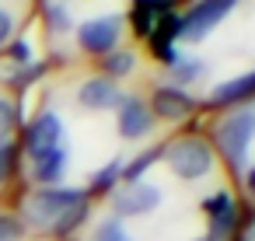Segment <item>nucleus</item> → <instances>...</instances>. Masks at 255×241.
I'll list each match as a JSON object with an SVG mask.
<instances>
[{
  "mask_svg": "<svg viewBox=\"0 0 255 241\" xmlns=\"http://www.w3.org/2000/svg\"><path fill=\"white\" fill-rule=\"evenodd\" d=\"M91 210V196L84 192V185H42V189H28L21 196V220L25 227L46 231L53 238H70Z\"/></svg>",
  "mask_w": 255,
  "mask_h": 241,
  "instance_id": "1",
  "label": "nucleus"
},
{
  "mask_svg": "<svg viewBox=\"0 0 255 241\" xmlns=\"http://www.w3.org/2000/svg\"><path fill=\"white\" fill-rule=\"evenodd\" d=\"M255 143V105H238L231 109L213 133V154L234 171L241 175L248 168V154Z\"/></svg>",
  "mask_w": 255,
  "mask_h": 241,
  "instance_id": "2",
  "label": "nucleus"
},
{
  "mask_svg": "<svg viewBox=\"0 0 255 241\" xmlns=\"http://www.w3.org/2000/svg\"><path fill=\"white\" fill-rule=\"evenodd\" d=\"M164 164L171 168L175 178L182 182H203L217 171V154H213V143L199 133H185V136H175L171 143H164Z\"/></svg>",
  "mask_w": 255,
  "mask_h": 241,
  "instance_id": "3",
  "label": "nucleus"
},
{
  "mask_svg": "<svg viewBox=\"0 0 255 241\" xmlns=\"http://www.w3.org/2000/svg\"><path fill=\"white\" fill-rule=\"evenodd\" d=\"M109 199H112V217H119L126 224L133 217L157 213L161 203H164V189L157 182H147V178H140V182H119L109 192Z\"/></svg>",
  "mask_w": 255,
  "mask_h": 241,
  "instance_id": "4",
  "label": "nucleus"
},
{
  "mask_svg": "<svg viewBox=\"0 0 255 241\" xmlns=\"http://www.w3.org/2000/svg\"><path fill=\"white\" fill-rule=\"evenodd\" d=\"M123 32H126V18L109 11V14H98V18H88L77 25V46L84 56H109L119 49L123 42Z\"/></svg>",
  "mask_w": 255,
  "mask_h": 241,
  "instance_id": "5",
  "label": "nucleus"
},
{
  "mask_svg": "<svg viewBox=\"0 0 255 241\" xmlns=\"http://www.w3.org/2000/svg\"><path fill=\"white\" fill-rule=\"evenodd\" d=\"M238 4H241V0H196V4L182 14L178 39H182V42H189V46H196V42L210 39V35L227 21V14H231Z\"/></svg>",
  "mask_w": 255,
  "mask_h": 241,
  "instance_id": "6",
  "label": "nucleus"
},
{
  "mask_svg": "<svg viewBox=\"0 0 255 241\" xmlns=\"http://www.w3.org/2000/svg\"><path fill=\"white\" fill-rule=\"evenodd\" d=\"M21 154L32 161V157H39L42 150H53V147H60V143H67V122H63V116L56 112V109H42V112H35L32 119H28V126L21 129Z\"/></svg>",
  "mask_w": 255,
  "mask_h": 241,
  "instance_id": "7",
  "label": "nucleus"
},
{
  "mask_svg": "<svg viewBox=\"0 0 255 241\" xmlns=\"http://www.w3.org/2000/svg\"><path fill=\"white\" fill-rule=\"evenodd\" d=\"M206 210V234L203 241H238L241 231V206L227 189H217L213 196L203 199Z\"/></svg>",
  "mask_w": 255,
  "mask_h": 241,
  "instance_id": "8",
  "label": "nucleus"
},
{
  "mask_svg": "<svg viewBox=\"0 0 255 241\" xmlns=\"http://www.w3.org/2000/svg\"><path fill=\"white\" fill-rule=\"evenodd\" d=\"M154 122H157V119L150 116V109H147L143 98L123 95V102H119V109H116V133H119V140L140 143V140H147V136L154 133Z\"/></svg>",
  "mask_w": 255,
  "mask_h": 241,
  "instance_id": "9",
  "label": "nucleus"
},
{
  "mask_svg": "<svg viewBox=\"0 0 255 241\" xmlns=\"http://www.w3.org/2000/svg\"><path fill=\"white\" fill-rule=\"evenodd\" d=\"M147 109H150V116L161 119V122H185V119L196 112V98H192L185 88L161 84V88H154Z\"/></svg>",
  "mask_w": 255,
  "mask_h": 241,
  "instance_id": "10",
  "label": "nucleus"
},
{
  "mask_svg": "<svg viewBox=\"0 0 255 241\" xmlns=\"http://www.w3.org/2000/svg\"><path fill=\"white\" fill-rule=\"evenodd\" d=\"M67 168H70V150H67V143H60V147L42 150L39 157L28 161V182H32V189H42V185H63Z\"/></svg>",
  "mask_w": 255,
  "mask_h": 241,
  "instance_id": "11",
  "label": "nucleus"
},
{
  "mask_svg": "<svg viewBox=\"0 0 255 241\" xmlns=\"http://www.w3.org/2000/svg\"><path fill=\"white\" fill-rule=\"evenodd\" d=\"M119 102H123L119 84L109 81V77H102V74H98V77H88V81L77 84V105L88 109V112H116Z\"/></svg>",
  "mask_w": 255,
  "mask_h": 241,
  "instance_id": "12",
  "label": "nucleus"
},
{
  "mask_svg": "<svg viewBox=\"0 0 255 241\" xmlns=\"http://www.w3.org/2000/svg\"><path fill=\"white\" fill-rule=\"evenodd\" d=\"M252 98H255V70L238 74V77H227V81H220V84L210 91V105H217V109L248 105Z\"/></svg>",
  "mask_w": 255,
  "mask_h": 241,
  "instance_id": "13",
  "label": "nucleus"
},
{
  "mask_svg": "<svg viewBox=\"0 0 255 241\" xmlns=\"http://www.w3.org/2000/svg\"><path fill=\"white\" fill-rule=\"evenodd\" d=\"M123 182V157H112L109 164H102L91 178H88V185H84V192L95 199V196H109L116 185Z\"/></svg>",
  "mask_w": 255,
  "mask_h": 241,
  "instance_id": "14",
  "label": "nucleus"
},
{
  "mask_svg": "<svg viewBox=\"0 0 255 241\" xmlns=\"http://www.w3.org/2000/svg\"><path fill=\"white\" fill-rule=\"evenodd\" d=\"M136 70V53L133 49H116V53H109V56H102V77H109V81H123V77H129Z\"/></svg>",
  "mask_w": 255,
  "mask_h": 241,
  "instance_id": "15",
  "label": "nucleus"
},
{
  "mask_svg": "<svg viewBox=\"0 0 255 241\" xmlns=\"http://www.w3.org/2000/svg\"><path fill=\"white\" fill-rule=\"evenodd\" d=\"M203 70H206L203 60H196V56H178V60L168 67V84H175V88H189L192 81L203 77Z\"/></svg>",
  "mask_w": 255,
  "mask_h": 241,
  "instance_id": "16",
  "label": "nucleus"
},
{
  "mask_svg": "<svg viewBox=\"0 0 255 241\" xmlns=\"http://www.w3.org/2000/svg\"><path fill=\"white\" fill-rule=\"evenodd\" d=\"M164 147H150V150H140L133 161H123V182H140L157 161H161Z\"/></svg>",
  "mask_w": 255,
  "mask_h": 241,
  "instance_id": "17",
  "label": "nucleus"
},
{
  "mask_svg": "<svg viewBox=\"0 0 255 241\" xmlns=\"http://www.w3.org/2000/svg\"><path fill=\"white\" fill-rule=\"evenodd\" d=\"M88 241H136L133 234H129V227L119 220V217H102L95 227H91V238Z\"/></svg>",
  "mask_w": 255,
  "mask_h": 241,
  "instance_id": "18",
  "label": "nucleus"
},
{
  "mask_svg": "<svg viewBox=\"0 0 255 241\" xmlns=\"http://www.w3.org/2000/svg\"><path fill=\"white\" fill-rule=\"evenodd\" d=\"M46 25H49L53 35H67L74 28V11L63 0H53V4H46Z\"/></svg>",
  "mask_w": 255,
  "mask_h": 241,
  "instance_id": "19",
  "label": "nucleus"
},
{
  "mask_svg": "<svg viewBox=\"0 0 255 241\" xmlns=\"http://www.w3.org/2000/svg\"><path fill=\"white\" fill-rule=\"evenodd\" d=\"M18 161H21V143L14 136L11 140H0V185L18 175Z\"/></svg>",
  "mask_w": 255,
  "mask_h": 241,
  "instance_id": "20",
  "label": "nucleus"
},
{
  "mask_svg": "<svg viewBox=\"0 0 255 241\" xmlns=\"http://www.w3.org/2000/svg\"><path fill=\"white\" fill-rule=\"evenodd\" d=\"M42 74H46V63H42V60H32V63H25V67H14V70H7V84L21 91V88L35 84Z\"/></svg>",
  "mask_w": 255,
  "mask_h": 241,
  "instance_id": "21",
  "label": "nucleus"
},
{
  "mask_svg": "<svg viewBox=\"0 0 255 241\" xmlns=\"http://www.w3.org/2000/svg\"><path fill=\"white\" fill-rule=\"evenodd\" d=\"M25 234H28V227L18 213L0 210V241H25Z\"/></svg>",
  "mask_w": 255,
  "mask_h": 241,
  "instance_id": "22",
  "label": "nucleus"
},
{
  "mask_svg": "<svg viewBox=\"0 0 255 241\" xmlns=\"http://www.w3.org/2000/svg\"><path fill=\"white\" fill-rule=\"evenodd\" d=\"M18 105L14 98H0V140H11L14 129H18Z\"/></svg>",
  "mask_w": 255,
  "mask_h": 241,
  "instance_id": "23",
  "label": "nucleus"
},
{
  "mask_svg": "<svg viewBox=\"0 0 255 241\" xmlns=\"http://www.w3.org/2000/svg\"><path fill=\"white\" fill-rule=\"evenodd\" d=\"M7 60H11L14 67L32 63V60H35V56H32V42H28V39H11V42H7Z\"/></svg>",
  "mask_w": 255,
  "mask_h": 241,
  "instance_id": "24",
  "label": "nucleus"
},
{
  "mask_svg": "<svg viewBox=\"0 0 255 241\" xmlns=\"http://www.w3.org/2000/svg\"><path fill=\"white\" fill-rule=\"evenodd\" d=\"M11 35H14V11L0 7V46H7Z\"/></svg>",
  "mask_w": 255,
  "mask_h": 241,
  "instance_id": "25",
  "label": "nucleus"
},
{
  "mask_svg": "<svg viewBox=\"0 0 255 241\" xmlns=\"http://www.w3.org/2000/svg\"><path fill=\"white\" fill-rule=\"evenodd\" d=\"M133 4L147 7V11H154V14H171V11L178 7V0H133Z\"/></svg>",
  "mask_w": 255,
  "mask_h": 241,
  "instance_id": "26",
  "label": "nucleus"
},
{
  "mask_svg": "<svg viewBox=\"0 0 255 241\" xmlns=\"http://www.w3.org/2000/svg\"><path fill=\"white\" fill-rule=\"evenodd\" d=\"M241 182H245V192H248V199L255 203V164H248V168L241 171Z\"/></svg>",
  "mask_w": 255,
  "mask_h": 241,
  "instance_id": "27",
  "label": "nucleus"
},
{
  "mask_svg": "<svg viewBox=\"0 0 255 241\" xmlns=\"http://www.w3.org/2000/svg\"><path fill=\"white\" fill-rule=\"evenodd\" d=\"M238 238H241V241H255V217H252L248 224H241V231H238Z\"/></svg>",
  "mask_w": 255,
  "mask_h": 241,
  "instance_id": "28",
  "label": "nucleus"
},
{
  "mask_svg": "<svg viewBox=\"0 0 255 241\" xmlns=\"http://www.w3.org/2000/svg\"><path fill=\"white\" fill-rule=\"evenodd\" d=\"M196 241H203V238H196Z\"/></svg>",
  "mask_w": 255,
  "mask_h": 241,
  "instance_id": "29",
  "label": "nucleus"
}]
</instances>
